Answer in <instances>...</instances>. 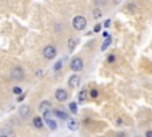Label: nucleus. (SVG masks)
<instances>
[{"mask_svg": "<svg viewBox=\"0 0 152 137\" xmlns=\"http://www.w3.org/2000/svg\"><path fill=\"white\" fill-rule=\"evenodd\" d=\"M72 26H74V29H76V30H83L86 26H87V20H86V18L85 17H82V16H76L74 19H72Z\"/></svg>", "mask_w": 152, "mask_h": 137, "instance_id": "1", "label": "nucleus"}, {"mask_svg": "<svg viewBox=\"0 0 152 137\" xmlns=\"http://www.w3.org/2000/svg\"><path fill=\"white\" fill-rule=\"evenodd\" d=\"M70 68L74 71V72H80L82 71L83 68V61L81 57H75L71 60V63H70Z\"/></svg>", "mask_w": 152, "mask_h": 137, "instance_id": "2", "label": "nucleus"}, {"mask_svg": "<svg viewBox=\"0 0 152 137\" xmlns=\"http://www.w3.org/2000/svg\"><path fill=\"white\" fill-rule=\"evenodd\" d=\"M56 54H57V51H56V48H55L54 45H46V47L44 48V50H43V55H44V57L48 58V60L54 58V57L56 56Z\"/></svg>", "mask_w": 152, "mask_h": 137, "instance_id": "3", "label": "nucleus"}, {"mask_svg": "<svg viewBox=\"0 0 152 137\" xmlns=\"http://www.w3.org/2000/svg\"><path fill=\"white\" fill-rule=\"evenodd\" d=\"M11 75H12V78H13L14 80L20 81V80H23V78H24V71L20 67H16V68H13V69H12Z\"/></svg>", "mask_w": 152, "mask_h": 137, "instance_id": "4", "label": "nucleus"}, {"mask_svg": "<svg viewBox=\"0 0 152 137\" xmlns=\"http://www.w3.org/2000/svg\"><path fill=\"white\" fill-rule=\"evenodd\" d=\"M55 97H56V99H57L58 101H65V100H67V98H68V93H67V91H64V90L59 88V90H57V91H56Z\"/></svg>", "mask_w": 152, "mask_h": 137, "instance_id": "5", "label": "nucleus"}, {"mask_svg": "<svg viewBox=\"0 0 152 137\" xmlns=\"http://www.w3.org/2000/svg\"><path fill=\"white\" fill-rule=\"evenodd\" d=\"M67 126H68V129H69L70 131H76V130H79V126H80V124H79V122L76 120V119L71 118V119H69V120H68V123H67Z\"/></svg>", "mask_w": 152, "mask_h": 137, "instance_id": "6", "label": "nucleus"}, {"mask_svg": "<svg viewBox=\"0 0 152 137\" xmlns=\"http://www.w3.org/2000/svg\"><path fill=\"white\" fill-rule=\"evenodd\" d=\"M69 86L71 87V88H75L76 86L79 85V82H80V77L79 75H72V77H70L69 78Z\"/></svg>", "mask_w": 152, "mask_h": 137, "instance_id": "7", "label": "nucleus"}, {"mask_svg": "<svg viewBox=\"0 0 152 137\" xmlns=\"http://www.w3.org/2000/svg\"><path fill=\"white\" fill-rule=\"evenodd\" d=\"M50 109H51V104H50V101H48V100L42 101L41 105H39V111H41L42 113H45L46 111H50Z\"/></svg>", "mask_w": 152, "mask_h": 137, "instance_id": "8", "label": "nucleus"}, {"mask_svg": "<svg viewBox=\"0 0 152 137\" xmlns=\"http://www.w3.org/2000/svg\"><path fill=\"white\" fill-rule=\"evenodd\" d=\"M19 114L23 117V118H26L29 114H30V107L28 105H23L20 109H19Z\"/></svg>", "mask_w": 152, "mask_h": 137, "instance_id": "9", "label": "nucleus"}, {"mask_svg": "<svg viewBox=\"0 0 152 137\" xmlns=\"http://www.w3.org/2000/svg\"><path fill=\"white\" fill-rule=\"evenodd\" d=\"M33 125H35V128H37V129H42L43 128V119L41 118V117H35L33 118Z\"/></svg>", "mask_w": 152, "mask_h": 137, "instance_id": "10", "label": "nucleus"}, {"mask_svg": "<svg viewBox=\"0 0 152 137\" xmlns=\"http://www.w3.org/2000/svg\"><path fill=\"white\" fill-rule=\"evenodd\" d=\"M45 123H46V125L50 128V130H56V129H57V123H56L55 120L48 118V119H45Z\"/></svg>", "mask_w": 152, "mask_h": 137, "instance_id": "11", "label": "nucleus"}, {"mask_svg": "<svg viewBox=\"0 0 152 137\" xmlns=\"http://www.w3.org/2000/svg\"><path fill=\"white\" fill-rule=\"evenodd\" d=\"M111 43H112V37L106 38V39H105V42H104V43H102V45H101V50H102V51H105V50L109 47V44H111Z\"/></svg>", "mask_w": 152, "mask_h": 137, "instance_id": "12", "label": "nucleus"}, {"mask_svg": "<svg viewBox=\"0 0 152 137\" xmlns=\"http://www.w3.org/2000/svg\"><path fill=\"white\" fill-rule=\"evenodd\" d=\"M54 114H55V116H57V117H58V118H61V119H67V118H68L67 113H64V112H63V111H61V110H55Z\"/></svg>", "mask_w": 152, "mask_h": 137, "instance_id": "13", "label": "nucleus"}, {"mask_svg": "<svg viewBox=\"0 0 152 137\" xmlns=\"http://www.w3.org/2000/svg\"><path fill=\"white\" fill-rule=\"evenodd\" d=\"M86 95H87V91H86L85 88L81 90L80 93H79V101H80V103H83V101L86 100Z\"/></svg>", "mask_w": 152, "mask_h": 137, "instance_id": "14", "label": "nucleus"}, {"mask_svg": "<svg viewBox=\"0 0 152 137\" xmlns=\"http://www.w3.org/2000/svg\"><path fill=\"white\" fill-rule=\"evenodd\" d=\"M93 15H94V18H95V19H99V18H101V16H102V12H101V10H100L99 7H96V9H94V11H93Z\"/></svg>", "mask_w": 152, "mask_h": 137, "instance_id": "15", "label": "nucleus"}, {"mask_svg": "<svg viewBox=\"0 0 152 137\" xmlns=\"http://www.w3.org/2000/svg\"><path fill=\"white\" fill-rule=\"evenodd\" d=\"M75 45H76V42H75V39L70 38V39H69V42H68V47H69V50H70V51H72V50H74V48H75Z\"/></svg>", "mask_w": 152, "mask_h": 137, "instance_id": "16", "label": "nucleus"}, {"mask_svg": "<svg viewBox=\"0 0 152 137\" xmlns=\"http://www.w3.org/2000/svg\"><path fill=\"white\" fill-rule=\"evenodd\" d=\"M69 109L72 113H76L77 112V105H76V103H70L69 104Z\"/></svg>", "mask_w": 152, "mask_h": 137, "instance_id": "17", "label": "nucleus"}, {"mask_svg": "<svg viewBox=\"0 0 152 137\" xmlns=\"http://www.w3.org/2000/svg\"><path fill=\"white\" fill-rule=\"evenodd\" d=\"M12 91H13V93H14V94H18V95L23 93V91H22V88H20V87H18V86H16V87H13V90H12Z\"/></svg>", "mask_w": 152, "mask_h": 137, "instance_id": "18", "label": "nucleus"}, {"mask_svg": "<svg viewBox=\"0 0 152 137\" xmlns=\"http://www.w3.org/2000/svg\"><path fill=\"white\" fill-rule=\"evenodd\" d=\"M98 95H99V91L98 90H92L90 91V97L92 98H98Z\"/></svg>", "mask_w": 152, "mask_h": 137, "instance_id": "19", "label": "nucleus"}, {"mask_svg": "<svg viewBox=\"0 0 152 137\" xmlns=\"http://www.w3.org/2000/svg\"><path fill=\"white\" fill-rule=\"evenodd\" d=\"M61 67H62V61H58V62L54 66V69H55V71H59Z\"/></svg>", "mask_w": 152, "mask_h": 137, "instance_id": "20", "label": "nucleus"}, {"mask_svg": "<svg viewBox=\"0 0 152 137\" xmlns=\"http://www.w3.org/2000/svg\"><path fill=\"white\" fill-rule=\"evenodd\" d=\"M107 61H108V63H114V61H115V56H114V55H109V56H108V58H107Z\"/></svg>", "mask_w": 152, "mask_h": 137, "instance_id": "21", "label": "nucleus"}, {"mask_svg": "<svg viewBox=\"0 0 152 137\" xmlns=\"http://www.w3.org/2000/svg\"><path fill=\"white\" fill-rule=\"evenodd\" d=\"M100 30H101V24H96L94 26V32H99Z\"/></svg>", "mask_w": 152, "mask_h": 137, "instance_id": "22", "label": "nucleus"}, {"mask_svg": "<svg viewBox=\"0 0 152 137\" xmlns=\"http://www.w3.org/2000/svg\"><path fill=\"white\" fill-rule=\"evenodd\" d=\"M109 25H111V20H109V19H107V20L105 22L104 26H105V28H109Z\"/></svg>", "mask_w": 152, "mask_h": 137, "instance_id": "23", "label": "nucleus"}, {"mask_svg": "<svg viewBox=\"0 0 152 137\" xmlns=\"http://www.w3.org/2000/svg\"><path fill=\"white\" fill-rule=\"evenodd\" d=\"M145 137H152V130H148V131H146V133H145Z\"/></svg>", "mask_w": 152, "mask_h": 137, "instance_id": "24", "label": "nucleus"}, {"mask_svg": "<svg viewBox=\"0 0 152 137\" xmlns=\"http://www.w3.org/2000/svg\"><path fill=\"white\" fill-rule=\"evenodd\" d=\"M102 36H104V38H108V37H111V36H109V34H108V32H106V31L102 34Z\"/></svg>", "mask_w": 152, "mask_h": 137, "instance_id": "25", "label": "nucleus"}, {"mask_svg": "<svg viewBox=\"0 0 152 137\" xmlns=\"http://www.w3.org/2000/svg\"><path fill=\"white\" fill-rule=\"evenodd\" d=\"M24 98H25V94H22V95L18 98V101H22V100H24Z\"/></svg>", "mask_w": 152, "mask_h": 137, "instance_id": "26", "label": "nucleus"}, {"mask_svg": "<svg viewBox=\"0 0 152 137\" xmlns=\"http://www.w3.org/2000/svg\"><path fill=\"white\" fill-rule=\"evenodd\" d=\"M117 124H118V125H121V124H122V120H121V118H118V122H117Z\"/></svg>", "mask_w": 152, "mask_h": 137, "instance_id": "27", "label": "nucleus"}, {"mask_svg": "<svg viewBox=\"0 0 152 137\" xmlns=\"http://www.w3.org/2000/svg\"><path fill=\"white\" fill-rule=\"evenodd\" d=\"M113 1H114V3H115V4H118V3H119V1H120V0H113Z\"/></svg>", "mask_w": 152, "mask_h": 137, "instance_id": "28", "label": "nucleus"}, {"mask_svg": "<svg viewBox=\"0 0 152 137\" xmlns=\"http://www.w3.org/2000/svg\"><path fill=\"white\" fill-rule=\"evenodd\" d=\"M0 137H7V136H0Z\"/></svg>", "mask_w": 152, "mask_h": 137, "instance_id": "29", "label": "nucleus"}]
</instances>
